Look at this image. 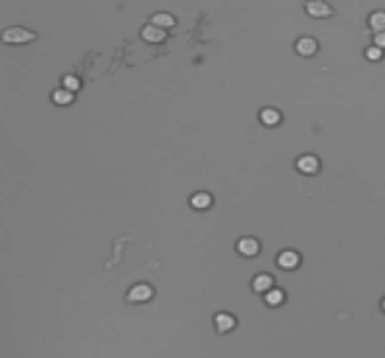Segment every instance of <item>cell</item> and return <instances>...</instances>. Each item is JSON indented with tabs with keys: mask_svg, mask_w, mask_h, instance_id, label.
Masks as SVG:
<instances>
[{
	"mask_svg": "<svg viewBox=\"0 0 385 358\" xmlns=\"http://www.w3.org/2000/svg\"><path fill=\"white\" fill-rule=\"evenodd\" d=\"M272 285H274V279H272V276H268V274H260V276H256L254 281H252V289L258 291V293H268L270 289H272Z\"/></svg>",
	"mask_w": 385,
	"mask_h": 358,
	"instance_id": "cell-9",
	"label": "cell"
},
{
	"mask_svg": "<svg viewBox=\"0 0 385 358\" xmlns=\"http://www.w3.org/2000/svg\"><path fill=\"white\" fill-rule=\"evenodd\" d=\"M299 262H301V258L295 251H283L278 256V266L283 268V270H295L299 266Z\"/></svg>",
	"mask_w": 385,
	"mask_h": 358,
	"instance_id": "cell-5",
	"label": "cell"
},
{
	"mask_svg": "<svg viewBox=\"0 0 385 358\" xmlns=\"http://www.w3.org/2000/svg\"><path fill=\"white\" fill-rule=\"evenodd\" d=\"M381 56H383V50H381V48H377V46H370V48H366V58H368V60L377 62V60H381Z\"/></svg>",
	"mask_w": 385,
	"mask_h": 358,
	"instance_id": "cell-18",
	"label": "cell"
},
{
	"mask_svg": "<svg viewBox=\"0 0 385 358\" xmlns=\"http://www.w3.org/2000/svg\"><path fill=\"white\" fill-rule=\"evenodd\" d=\"M52 100L60 106H66V104H71L73 102V92H70L68 89H58V91H54L52 94Z\"/></svg>",
	"mask_w": 385,
	"mask_h": 358,
	"instance_id": "cell-13",
	"label": "cell"
},
{
	"mask_svg": "<svg viewBox=\"0 0 385 358\" xmlns=\"http://www.w3.org/2000/svg\"><path fill=\"white\" fill-rule=\"evenodd\" d=\"M373 46L385 48V35H375V37H373Z\"/></svg>",
	"mask_w": 385,
	"mask_h": 358,
	"instance_id": "cell-19",
	"label": "cell"
},
{
	"mask_svg": "<svg viewBox=\"0 0 385 358\" xmlns=\"http://www.w3.org/2000/svg\"><path fill=\"white\" fill-rule=\"evenodd\" d=\"M174 23L175 20L170 14H154V16H152V25L158 27V29H160V27H172Z\"/></svg>",
	"mask_w": 385,
	"mask_h": 358,
	"instance_id": "cell-14",
	"label": "cell"
},
{
	"mask_svg": "<svg viewBox=\"0 0 385 358\" xmlns=\"http://www.w3.org/2000/svg\"><path fill=\"white\" fill-rule=\"evenodd\" d=\"M237 251L243 254V256H256L258 251H260V243L256 239H252V237H245V239H241V241L237 243Z\"/></svg>",
	"mask_w": 385,
	"mask_h": 358,
	"instance_id": "cell-4",
	"label": "cell"
},
{
	"mask_svg": "<svg viewBox=\"0 0 385 358\" xmlns=\"http://www.w3.org/2000/svg\"><path fill=\"white\" fill-rule=\"evenodd\" d=\"M152 295H154V291H152L151 285L139 283V285H135V287L129 289L127 300L129 302H147V300L152 299Z\"/></svg>",
	"mask_w": 385,
	"mask_h": 358,
	"instance_id": "cell-2",
	"label": "cell"
},
{
	"mask_svg": "<svg viewBox=\"0 0 385 358\" xmlns=\"http://www.w3.org/2000/svg\"><path fill=\"white\" fill-rule=\"evenodd\" d=\"M79 87H81V83H79V79H77L75 75H66V77H64V89L73 92V91H77Z\"/></svg>",
	"mask_w": 385,
	"mask_h": 358,
	"instance_id": "cell-17",
	"label": "cell"
},
{
	"mask_svg": "<svg viewBox=\"0 0 385 358\" xmlns=\"http://www.w3.org/2000/svg\"><path fill=\"white\" fill-rule=\"evenodd\" d=\"M306 12L312 16V18H326V16H331L333 10L324 4V2H310L308 6H306Z\"/></svg>",
	"mask_w": 385,
	"mask_h": 358,
	"instance_id": "cell-8",
	"label": "cell"
},
{
	"mask_svg": "<svg viewBox=\"0 0 385 358\" xmlns=\"http://www.w3.org/2000/svg\"><path fill=\"white\" fill-rule=\"evenodd\" d=\"M264 300H266V304H270V306H278V304H281V302L285 300V295H283V291H280V289H270L268 293H266V297H264Z\"/></svg>",
	"mask_w": 385,
	"mask_h": 358,
	"instance_id": "cell-15",
	"label": "cell"
},
{
	"mask_svg": "<svg viewBox=\"0 0 385 358\" xmlns=\"http://www.w3.org/2000/svg\"><path fill=\"white\" fill-rule=\"evenodd\" d=\"M216 327H218L220 333H227L235 327V318L227 312H220L216 316Z\"/></svg>",
	"mask_w": 385,
	"mask_h": 358,
	"instance_id": "cell-7",
	"label": "cell"
},
{
	"mask_svg": "<svg viewBox=\"0 0 385 358\" xmlns=\"http://www.w3.org/2000/svg\"><path fill=\"white\" fill-rule=\"evenodd\" d=\"M297 168L303 173H306V175H312V173H316L320 170V162H318V158L312 156V154H306V156H301V158L297 160Z\"/></svg>",
	"mask_w": 385,
	"mask_h": 358,
	"instance_id": "cell-3",
	"label": "cell"
},
{
	"mask_svg": "<svg viewBox=\"0 0 385 358\" xmlns=\"http://www.w3.org/2000/svg\"><path fill=\"white\" fill-rule=\"evenodd\" d=\"M2 43H10V45H24V43H31L35 41L37 35L33 31H27L24 27H10L2 33Z\"/></svg>",
	"mask_w": 385,
	"mask_h": 358,
	"instance_id": "cell-1",
	"label": "cell"
},
{
	"mask_svg": "<svg viewBox=\"0 0 385 358\" xmlns=\"http://www.w3.org/2000/svg\"><path fill=\"white\" fill-rule=\"evenodd\" d=\"M260 122L268 127L278 126V124H280V112L274 110V108H264V110L260 112Z\"/></svg>",
	"mask_w": 385,
	"mask_h": 358,
	"instance_id": "cell-11",
	"label": "cell"
},
{
	"mask_svg": "<svg viewBox=\"0 0 385 358\" xmlns=\"http://www.w3.org/2000/svg\"><path fill=\"white\" fill-rule=\"evenodd\" d=\"M164 37H166V35H164V29H158V27H154V25H149V27L143 29V39L149 41V43H162Z\"/></svg>",
	"mask_w": 385,
	"mask_h": 358,
	"instance_id": "cell-10",
	"label": "cell"
},
{
	"mask_svg": "<svg viewBox=\"0 0 385 358\" xmlns=\"http://www.w3.org/2000/svg\"><path fill=\"white\" fill-rule=\"evenodd\" d=\"M212 204V196L208 193H197V195L191 196V206L197 208V210H206Z\"/></svg>",
	"mask_w": 385,
	"mask_h": 358,
	"instance_id": "cell-12",
	"label": "cell"
},
{
	"mask_svg": "<svg viewBox=\"0 0 385 358\" xmlns=\"http://www.w3.org/2000/svg\"><path fill=\"white\" fill-rule=\"evenodd\" d=\"M381 308H383V312H385V299H383V302H381Z\"/></svg>",
	"mask_w": 385,
	"mask_h": 358,
	"instance_id": "cell-20",
	"label": "cell"
},
{
	"mask_svg": "<svg viewBox=\"0 0 385 358\" xmlns=\"http://www.w3.org/2000/svg\"><path fill=\"white\" fill-rule=\"evenodd\" d=\"M370 25L375 31H383L385 29V12H375L370 16Z\"/></svg>",
	"mask_w": 385,
	"mask_h": 358,
	"instance_id": "cell-16",
	"label": "cell"
},
{
	"mask_svg": "<svg viewBox=\"0 0 385 358\" xmlns=\"http://www.w3.org/2000/svg\"><path fill=\"white\" fill-rule=\"evenodd\" d=\"M297 52L301 54V56H312L316 54V50H318V43H316L314 39H310V37H303V39H299L297 41Z\"/></svg>",
	"mask_w": 385,
	"mask_h": 358,
	"instance_id": "cell-6",
	"label": "cell"
}]
</instances>
